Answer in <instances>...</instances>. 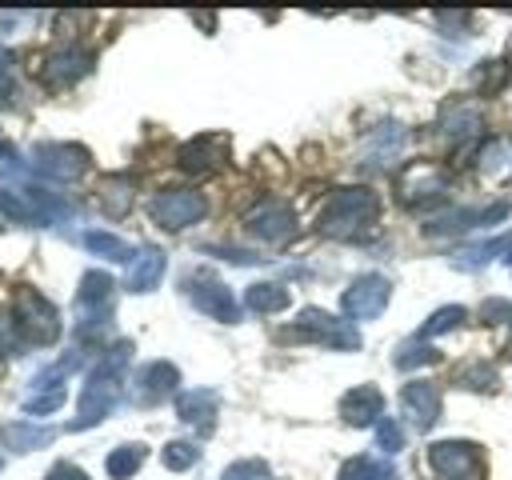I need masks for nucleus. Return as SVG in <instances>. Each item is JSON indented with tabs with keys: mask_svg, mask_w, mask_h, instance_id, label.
Here are the masks:
<instances>
[{
	"mask_svg": "<svg viewBox=\"0 0 512 480\" xmlns=\"http://www.w3.org/2000/svg\"><path fill=\"white\" fill-rule=\"evenodd\" d=\"M216 392L212 388H192V392H180L176 396V412L184 424H196V428H212V416H216Z\"/></svg>",
	"mask_w": 512,
	"mask_h": 480,
	"instance_id": "obj_17",
	"label": "nucleus"
},
{
	"mask_svg": "<svg viewBox=\"0 0 512 480\" xmlns=\"http://www.w3.org/2000/svg\"><path fill=\"white\" fill-rule=\"evenodd\" d=\"M160 460H164L168 468H192V464L200 460V448L188 444V440H172V444L160 452Z\"/></svg>",
	"mask_w": 512,
	"mask_h": 480,
	"instance_id": "obj_26",
	"label": "nucleus"
},
{
	"mask_svg": "<svg viewBox=\"0 0 512 480\" xmlns=\"http://www.w3.org/2000/svg\"><path fill=\"white\" fill-rule=\"evenodd\" d=\"M432 468L444 476V480H464L472 472V444L464 440H444V444H432Z\"/></svg>",
	"mask_w": 512,
	"mask_h": 480,
	"instance_id": "obj_16",
	"label": "nucleus"
},
{
	"mask_svg": "<svg viewBox=\"0 0 512 480\" xmlns=\"http://www.w3.org/2000/svg\"><path fill=\"white\" fill-rule=\"evenodd\" d=\"M468 312L460 308V304H452V308H440L424 328H420V336L428 340V336H440V332H452V328H460V320H464Z\"/></svg>",
	"mask_w": 512,
	"mask_h": 480,
	"instance_id": "obj_24",
	"label": "nucleus"
},
{
	"mask_svg": "<svg viewBox=\"0 0 512 480\" xmlns=\"http://www.w3.org/2000/svg\"><path fill=\"white\" fill-rule=\"evenodd\" d=\"M84 248L96 252V256H104V260H128L132 264V248L120 236H112V232H100V228L84 232Z\"/></svg>",
	"mask_w": 512,
	"mask_h": 480,
	"instance_id": "obj_20",
	"label": "nucleus"
},
{
	"mask_svg": "<svg viewBox=\"0 0 512 480\" xmlns=\"http://www.w3.org/2000/svg\"><path fill=\"white\" fill-rule=\"evenodd\" d=\"M128 360H132V344H128V340L112 344V348L96 360V368H92V376H88V384H84V392H80V416H76L68 428L100 424V420L116 408V400H120V372H124Z\"/></svg>",
	"mask_w": 512,
	"mask_h": 480,
	"instance_id": "obj_1",
	"label": "nucleus"
},
{
	"mask_svg": "<svg viewBox=\"0 0 512 480\" xmlns=\"http://www.w3.org/2000/svg\"><path fill=\"white\" fill-rule=\"evenodd\" d=\"M284 340H320V344H332V348H356L360 344V336L348 320H336L320 308H304L300 320L284 332Z\"/></svg>",
	"mask_w": 512,
	"mask_h": 480,
	"instance_id": "obj_4",
	"label": "nucleus"
},
{
	"mask_svg": "<svg viewBox=\"0 0 512 480\" xmlns=\"http://www.w3.org/2000/svg\"><path fill=\"white\" fill-rule=\"evenodd\" d=\"M244 304L252 312H280L288 304V288H280V284H252L244 292Z\"/></svg>",
	"mask_w": 512,
	"mask_h": 480,
	"instance_id": "obj_21",
	"label": "nucleus"
},
{
	"mask_svg": "<svg viewBox=\"0 0 512 480\" xmlns=\"http://www.w3.org/2000/svg\"><path fill=\"white\" fill-rule=\"evenodd\" d=\"M4 152H8V148H4V144H0V156H4Z\"/></svg>",
	"mask_w": 512,
	"mask_h": 480,
	"instance_id": "obj_32",
	"label": "nucleus"
},
{
	"mask_svg": "<svg viewBox=\"0 0 512 480\" xmlns=\"http://www.w3.org/2000/svg\"><path fill=\"white\" fill-rule=\"evenodd\" d=\"M244 224H248V232H252L256 240L276 244V240L292 236L296 216H292V208H288L284 200H260V204H256V208L244 216Z\"/></svg>",
	"mask_w": 512,
	"mask_h": 480,
	"instance_id": "obj_9",
	"label": "nucleus"
},
{
	"mask_svg": "<svg viewBox=\"0 0 512 480\" xmlns=\"http://www.w3.org/2000/svg\"><path fill=\"white\" fill-rule=\"evenodd\" d=\"M376 444H380L384 452H400V448H404V428H400L392 416H384V420L376 424Z\"/></svg>",
	"mask_w": 512,
	"mask_h": 480,
	"instance_id": "obj_27",
	"label": "nucleus"
},
{
	"mask_svg": "<svg viewBox=\"0 0 512 480\" xmlns=\"http://www.w3.org/2000/svg\"><path fill=\"white\" fill-rule=\"evenodd\" d=\"M12 328H16V336L24 340V348H28V344L44 348V344H52V340L60 336V312H56L52 300L40 296L36 288H20L16 300H12Z\"/></svg>",
	"mask_w": 512,
	"mask_h": 480,
	"instance_id": "obj_3",
	"label": "nucleus"
},
{
	"mask_svg": "<svg viewBox=\"0 0 512 480\" xmlns=\"http://www.w3.org/2000/svg\"><path fill=\"white\" fill-rule=\"evenodd\" d=\"M184 292H188V300H192L200 312H208L212 320H224V324L240 320V304H236V296H232L220 280H212V276L196 272V276H188V280H184Z\"/></svg>",
	"mask_w": 512,
	"mask_h": 480,
	"instance_id": "obj_6",
	"label": "nucleus"
},
{
	"mask_svg": "<svg viewBox=\"0 0 512 480\" xmlns=\"http://www.w3.org/2000/svg\"><path fill=\"white\" fill-rule=\"evenodd\" d=\"M176 384H180V372H176L168 360H152V364H144L140 376H136V400H140V404H160L164 396L176 392Z\"/></svg>",
	"mask_w": 512,
	"mask_h": 480,
	"instance_id": "obj_12",
	"label": "nucleus"
},
{
	"mask_svg": "<svg viewBox=\"0 0 512 480\" xmlns=\"http://www.w3.org/2000/svg\"><path fill=\"white\" fill-rule=\"evenodd\" d=\"M340 480H396V476H392L388 464H380L372 456H356V460H348L340 468Z\"/></svg>",
	"mask_w": 512,
	"mask_h": 480,
	"instance_id": "obj_23",
	"label": "nucleus"
},
{
	"mask_svg": "<svg viewBox=\"0 0 512 480\" xmlns=\"http://www.w3.org/2000/svg\"><path fill=\"white\" fill-rule=\"evenodd\" d=\"M460 384H464V388H476V392H488V388L496 384V372H492V364L472 360V364L460 368Z\"/></svg>",
	"mask_w": 512,
	"mask_h": 480,
	"instance_id": "obj_25",
	"label": "nucleus"
},
{
	"mask_svg": "<svg viewBox=\"0 0 512 480\" xmlns=\"http://www.w3.org/2000/svg\"><path fill=\"white\" fill-rule=\"evenodd\" d=\"M376 212H380V200H376V192H368V188H340V192H332L328 196V204L320 208V216H316V228L324 232V236H360L372 220H376Z\"/></svg>",
	"mask_w": 512,
	"mask_h": 480,
	"instance_id": "obj_2",
	"label": "nucleus"
},
{
	"mask_svg": "<svg viewBox=\"0 0 512 480\" xmlns=\"http://www.w3.org/2000/svg\"><path fill=\"white\" fill-rule=\"evenodd\" d=\"M432 360H436V352L424 348V344H416V348H400V352H396V368H420V364H432Z\"/></svg>",
	"mask_w": 512,
	"mask_h": 480,
	"instance_id": "obj_29",
	"label": "nucleus"
},
{
	"mask_svg": "<svg viewBox=\"0 0 512 480\" xmlns=\"http://www.w3.org/2000/svg\"><path fill=\"white\" fill-rule=\"evenodd\" d=\"M100 204H104L108 216H124L128 204H132L128 180H124V176H104V180H100Z\"/></svg>",
	"mask_w": 512,
	"mask_h": 480,
	"instance_id": "obj_19",
	"label": "nucleus"
},
{
	"mask_svg": "<svg viewBox=\"0 0 512 480\" xmlns=\"http://www.w3.org/2000/svg\"><path fill=\"white\" fill-rule=\"evenodd\" d=\"M400 408H404V416L416 428H432V420L440 416V392H436V384H428V380L404 384L400 388Z\"/></svg>",
	"mask_w": 512,
	"mask_h": 480,
	"instance_id": "obj_11",
	"label": "nucleus"
},
{
	"mask_svg": "<svg viewBox=\"0 0 512 480\" xmlns=\"http://www.w3.org/2000/svg\"><path fill=\"white\" fill-rule=\"evenodd\" d=\"M148 212H152V220L160 228H188L208 212V200L200 192H192V188H168V192L152 196Z\"/></svg>",
	"mask_w": 512,
	"mask_h": 480,
	"instance_id": "obj_5",
	"label": "nucleus"
},
{
	"mask_svg": "<svg viewBox=\"0 0 512 480\" xmlns=\"http://www.w3.org/2000/svg\"><path fill=\"white\" fill-rule=\"evenodd\" d=\"M388 280L384 276H376V272H368V276H356L348 288H344V296H340V308L352 316V320H372V316H380L384 312V304H388Z\"/></svg>",
	"mask_w": 512,
	"mask_h": 480,
	"instance_id": "obj_8",
	"label": "nucleus"
},
{
	"mask_svg": "<svg viewBox=\"0 0 512 480\" xmlns=\"http://www.w3.org/2000/svg\"><path fill=\"white\" fill-rule=\"evenodd\" d=\"M32 168L48 180H76L88 168V152L80 144H36Z\"/></svg>",
	"mask_w": 512,
	"mask_h": 480,
	"instance_id": "obj_7",
	"label": "nucleus"
},
{
	"mask_svg": "<svg viewBox=\"0 0 512 480\" xmlns=\"http://www.w3.org/2000/svg\"><path fill=\"white\" fill-rule=\"evenodd\" d=\"M56 436V428H44V424H28V420H16V424H4L0 428V440L16 452H28V448H44L48 440Z\"/></svg>",
	"mask_w": 512,
	"mask_h": 480,
	"instance_id": "obj_18",
	"label": "nucleus"
},
{
	"mask_svg": "<svg viewBox=\"0 0 512 480\" xmlns=\"http://www.w3.org/2000/svg\"><path fill=\"white\" fill-rule=\"evenodd\" d=\"M164 252L160 248H140L136 256H132V264H128V276H124V288L128 292H148V288H156L160 284V276H164Z\"/></svg>",
	"mask_w": 512,
	"mask_h": 480,
	"instance_id": "obj_15",
	"label": "nucleus"
},
{
	"mask_svg": "<svg viewBox=\"0 0 512 480\" xmlns=\"http://www.w3.org/2000/svg\"><path fill=\"white\" fill-rule=\"evenodd\" d=\"M264 476H268L264 460H236L232 468H224L220 480H264Z\"/></svg>",
	"mask_w": 512,
	"mask_h": 480,
	"instance_id": "obj_28",
	"label": "nucleus"
},
{
	"mask_svg": "<svg viewBox=\"0 0 512 480\" xmlns=\"http://www.w3.org/2000/svg\"><path fill=\"white\" fill-rule=\"evenodd\" d=\"M340 416H344L348 424H356V428H364V424H380V420H384V396H380V388L360 384V388L344 392V400H340Z\"/></svg>",
	"mask_w": 512,
	"mask_h": 480,
	"instance_id": "obj_13",
	"label": "nucleus"
},
{
	"mask_svg": "<svg viewBox=\"0 0 512 480\" xmlns=\"http://www.w3.org/2000/svg\"><path fill=\"white\" fill-rule=\"evenodd\" d=\"M140 464H144V444H120V448L108 456V476L128 480V476H132Z\"/></svg>",
	"mask_w": 512,
	"mask_h": 480,
	"instance_id": "obj_22",
	"label": "nucleus"
},
{
	"mask_svg": "<svg viewBox=\"0 0 512 480\" xmlns=\"http://www.w3.org/2000/svg\"><path fill=\"white\" fill-rule=\"evenodd\" d=\"M48 480H88V476H84L76 464H56V468L48 472Z\"/></svg>",
	"mask_w": 512,
	"mask_h": 480,
	"instance_id": "obj_31",
	"label": "nucleus"
},
{
	"mask_svg": "<svg viewBox=\"0 0 512 480\" xmlns=\"http://www.w3.org/2000/svg\"><path fill=\"white\" fill-rule=\"evenodd\" d=\"M12 96V68H8V56H0V108L8 104Z\"/></svg>",
	"mask_w": 512,
	"mask_h": 480,
	"instance_id": "obj_30",
	"label": "nucleus"
},
{
	"mask_svg": "<svg viewBox=\"0 0 512 480\" xmlns=\"http://www.w3.org/2000/svg\"><path fill=\"white\" fill-rule=\"evenodd\" d=\"M88 68H92V52L80 48V44H68V48H56V52L44 60V80H48L52 88H64V84L80 80Z\"/></svg>",
	"mask_w": 512,
	"mask_h": 480,
	"instance_id": "obj_10",
	"label": "nucleus"
},
{
	"mask_svg": "<svg viewBox=\"0 0 512 480\" xmlns=\"http://www.w3.org/2000/svg\"><path fill=\"white\" fill-rule=\"evenodd\" d=\"M224 152H228L224 136H196V140H188L180 148V168L184 172H208V168H216L224 160Z\"/></svg>",
	"mask_w": 512,
	"mask_h": 480,
	"instance_id": "obj_14",
	"label": "nucleus"
}]
</instances>
